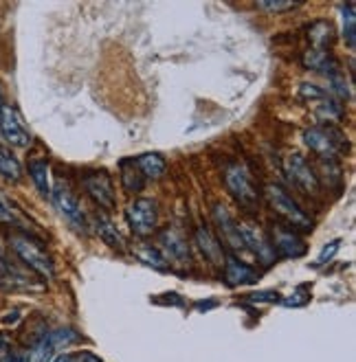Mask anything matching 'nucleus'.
<instances>
[{
	"instance_id": "1",
	"label": "nucleus",
	"mask_w": 356,
	"mask_h": 362,
	"mask_svg": "<svg viewBox=\"0 0 356 362\" xmlns=\"http://www.w3.org/2000/svg\"><path fill=\"white\" fill-rule=\"evenodd\" d=\"M266 200H268V205L271 209L280 215L284 222L288 224V229L292 231H312V219L310 215L299 207V203L280 185H268L266 191H264Z\"/></svg>"
},
{
	"instance_id": "2",
	"label": "nucleus",
	"mask_w": 356,
	"mask_h": 362,
	"mask_svg": "<svg viewBox=\"0 0 356 362\" xmlns=\"http://www.w3.org/2000/svg\"><path fill=\"white\" fill-rule=\"evenodd\" d=\"M225 185L237 207H242L249 213L260 209V191H257L251 171L242 163H231L225 167Z\"/></svg>"
},
{
	"instance_id": "3",
	"label": "nucleus",
	"mask_w": 356,
	"mask_h": 362,
	"mask_svg": "<svg viewBox=\"0 0 356 362\" xmlns=\"http://www.w3.org/2000/svg\"><path fill=\"white\" fill-rule=\"evenodd\" d=\"M304 143L321 160H336V156H341L348 150L345 134L339 128H334L332 123L308 128L304 132Z\"/></svg>"
},
{
	"instance_id": "4",
	"label": "nucleus",
	"mask_w": 356,
	"mask_h": 362,
	"mask_svg": "<svg viewBox=\"0 0 356 362\" xmlns=\"http://www.w3.org/2000/svg\"><path fill=\"white\" fill-rule=\"evenodd\" d=\"M9 246L16 253V257L23 261V264L29 270H33L35 274L44 277V279H53L55 277V264H53L51 255L40 244H35L31 237H27V235H11L9 237Z\"/></svg>"
},
{
	"instance_id": "5",
	"label": "nucleus",
	"mask_w": 356,
	"mask_h": 362,
	"mask_svg": "<svg viewBox=\"0 0 356 362\" xmlns=\"http://www.w3.org/2000/svg\"><path fill=\"white\" fill-rule=\"evenodd\" d=\"M51 198H53V205L59 211V215H62L77 233H86L88 231L86 213H84L82 205H79V200L75 198V193L64 183H57L51 189Z\"/></svg>"
},
{
	"instance_id": "6",
	"label": "nucleus",
	"mask_w": 356,
	"mask_h": 362,
	"mask_svg": "<svg viewBox=\"0 0 356 362\" xmlns=\"http://www.w3.org/2000/svg\"><path fill=\"white\" fill-rule=\"evenodd\" d=\"M126 219L134 235L138 237L152 235L158 224V207L150 198H136L126 209Z\"/></svg>"
},
{
	"instance_id": "7",
	"label": "nucleus",
	"mask_w": 356,
	"mask_h": 362,
	"mask_svg": "<svg viewBox=\"0 0 356 362\" xmlns=\"http://www.w3.org/2000/svg\"><path fill=\"white\" fill-rule=\"evenodd\" d=\"M237 231H240V237H242V244L244 248H249L260 264L264 266H273L275 264V251L271 246V239L268 235L257 227L255 222H249V219H242V222H237Z\"/></svg>"
},
{
	"instance_id": "8",
	"label": "nucleus",
	"mask_w": 356,
	"mask_h": 362,
	"mask_svg": "<svg viewBox=\"0 0 356 362\" xmlns=\"http://www.w3.org/2000/svg\"><path fill=\"white\" fill-rule=\"evenodd\" d=\"M284 169L297 189H302L308 195H319L321 191L319 176H316V171L310 167V163L302 154H290L284 163Z\"/></svg>"
},
{
	"instance_id": "9",
	"label": "nucleus",
	"mask_w": 356,
	"mask_h": 362,
	"mask_svg": "<svg viewBox=\"0 0 356 362\" xmlns=\"http://www.w3.org/2000/svg\"><path fill=\"white\" fill-rule=\"evenodd\" d=\"M0 136H3L11 147H29L31 132L25 126V119L13 106H5L0 110Z\"/></svg>"
},
{
	"instance_id": "10",
	"label": "nucleus",
	"mask_w": 356,
	"mask_h": 362,
	"mask_svg": "<svg viewBox=\"0 0 356 362\" xmlns=\"http://www.w3.org/2000/svg\"><path fill=\"white\" fill-rule=\"evenodd\" d=\"M84 189L86 193L99 205L104 211H114L117 209V193L114 185L106 171H93L84 178Z\"/></svg>"
},
{
	"instance_id": "11",
	"label": "nucleus",
	"mask_w": 356,
	"mask_h": 362,
	"mask_svg": "<svg viewBox=\"0 0 356 362\" xmlns=\"http://www.w3.org/2000/svg\"><path fill=\"white\" fill-rule=\"evenodd\" d=\"M271 246L275 251L277 257H286V259H297L306 255V241L297 235V231L288 229V227H282V224H275L273 227V233H271Z\"/></svg>"
},
{
	"instance_id": "12",
	"label": "nucleus",
	"mask_w": 356,
	"mask_h": 362,
	"mask_svg": "<svg viewBox=\"0 0 356 362\" xmlns=\"http://www.w3.org/2000/svg\"><path fill=\"white\" fill-rule=\"evenodd\" d=\"M260 279V272H257L253 266L244 264L235 255H227L225 257V281L227 286L235 288V286H253Z\"/></svg>"
},
{
	"instance_id": "13",
	"label": "nucleus",
	"mask_w": 356,
	"mask_h": 362,
	"mask_svg": "<svg viewBox=\"0 0 356 362\" xmlns=\"http://www.w3.org/2000/svg\"><path fill=\"white\" fill-rule=\"evenodd\" d=\"M213 222H215L218 231H220L222 241L229 248H233V251H242L244 248L240 231H237V219H233L231 213L222 205L213 207Z\"/></svg>"
},
{
	"instance_id": "14",
	"label": "nucleus",
	"mask_w": 356,
	"mask_h": 362,
	"mask_svg": "<svg viewBox=\"0 0 356 362\" xmlns=\"http://www.w3.org/2000/svg\"><path fill=\"white\" fill-rule=\"evenodd\" d=\"M161 248H163L161 253H165L163 257L172 259L174 264H181V266L189 264V246H187L185 237L178 231L167 229L161 233Z\"/></svg>"
},
{
	"instance_id": "15",
	"label": "nucleus",
	"mask_w": 356,
	"mask_h": 362,
	"mask_svg": "<svg viewBox=\"0 0 356 362\" xmlns=\"http://www.w3.org/2000/svg\"><path fill=\"white\" fill-rule=\"evenodd\" d=\"M196 244L201 246L205 259L209 261L211 266H218V268H222L225 266V251H222V244H220V239H218L207 227H198L196 229Z\"/></svg>"
},
{
	"instance_id": "16",
	"label": "nucleus",
	"mask_w": 356,
	"mask_h": 362,
	"mask_svg": "<svg viewBox=\"0 0 356 362\" xmlns=\"http://www.w3.org/2000/svg\"><path fill=\"white\" fill-rule=\"evenodd\" d=\"M302 64L310 71H319V73H326V75H332L339 71L336 66L334 57L330 55V51H316V49H310L304 53L302 57Z\"/></svg>"
},
{
	"instance_id": "17",
	"label": "nucleus",
	"mask_w": 356,
	"mask_h": 362,
	"mask_svg": "<svg viewBox=\"0 0 356 362\" xmlns=\"http://www.w3.org/2000/svg\"><path fill=\"white\" fill-rule=\"evenodd\" d=\"M308 42L316 51H328L334 42V27L328 20H316V23L308 29Z\"/></svg>"
},
{
	"instance_id": "18",
	"label": "nucleus",
	"mask_w": 356,
	"mask_h": 362,
	"mask_svg": "<svg viewBox=\"0 0 356 362\" xmlns=\"http://www.w3.org/2000/svg\"><path fill=\"white\" fill-rule=\"evenodd\" d=\"M95 231H97L99 237L104 239V244H108L110 248H117V251H124L126 248L124 235L117 231V227L110 222L106 215H97L95 217Z\"/></svg>"
},
{
	"instance_id": "19",
	"label": "nucleus",
	"mask_w": 356,
	"mask_h": 362,
	"mask_svg": "<svg viewBox=\"0 0 356 362\" xmlns=\"http://www.w3.org/2000/svg\"><path fill=\"white\" fill-rule=\"evenodd\" d=\"M29 176L33 180L35 189L42 195H51V178H49V163L44 158L29 160Z\"/></svg>"
},
{
	"instance_id": "20",
	"label": "nucleus",
	"mask_w": 356,
	"mask_h": 362,
	"mask_svg": "<svg viewBox=\"0 0 356 362\" xmlns=\"http://www.w3.org/2000/svg\"><path fill=\"white\" fill-rule=\"evenodd\" d=\"M121 185L130 193L141 191L143 185H146V176L141 174V169L136 167L134 158H128V160H124V163H121Z\"/></svg>"
},
{
	"instance_id": "21",
	"label": "nucleus",
	"mask_w": 356,
	"mask_h": 362,
	"mask_svg": "<svg viewBox=\"0 0 356 362\" xmlns=\"http://www.w3.org/2000/svg\"><path fill=\"white\" fill-rule=\"evenodd\" d=\"M0 176L9 180V183H18L23 178V165H20V160L5 145H0Z\"/></svg>"
},
{
	"instance_id": "22",
	"label": "nucleus",
	"mask_w": 356,
	"mask_h": 362,
	"mask_svg": "<svg viewBox=\"0 0 356 362\" xmlns=\"http://www.w3.org/2000/svg\"><path fill=\"white\" fill-rule=\"evenodd\" d=\"M134 160H136V167L141 169V174L148 178H161L167 169V163L161 154H143Z\"/></svg>"
},
{
	"instance_id": "23",
	"label": "nucleus",
	"mask_w": 356,
	"mask_h": 362,
	"mask_svg": "<svg viewBox=\"0 0 356 362\" xmlns=\"http://www.w3.org/2000/svg\"><path fill=\"white\" fill-rule=\"evenodd\" d=\"M134 257L141 261V264L150 266V268H156V270H165L167 268V259L163 257V253L158 248H152L148 244H141L134 248Z\"/></svg>"
},
{
	"instance_id": "24",
	"label": "nucleus",
	"mask_w": 356,
	"mask_h": 362,
	"mask_svg": "<svg viewBox=\"0 0 356 362\" xmlns=\"http://www.w3.org/2000/svg\"><path fill=\"white\" fill-rule=\"evenodd\" d=\"M354 3L350 5H343L341 7V13H343V40L350 51H354V44H356V18H354Z\"/></svg>"
},
{
	"instance_id": "25",
	"label": "nucleus",
	"mask_w": 356,
	"mask_h": 362,
	"mask_svg": "<svg viewBox=\"0 0 356 362\" xmlns=\"http://www.w3.org/2000/svg\"><path fill=\"white\" fill-rule=\"evenodd\" d=\"M47 338H49V343H51L53 351H59V349H66V347H71L73 343H77L79 334H77L75 330H71V327H62V330L49 332Z\"/></svg>"
},
{
	"instance_id": "26",
	"label": "nucleus",
	"mask_w": 356,
	"mask_h": 362,
	"mask_svg": "<svg viewBox=\"0 0 356 362\" xmlns=\"http://www.w3.org/2000/svg\"><path fill=\"white\" fill-rule=\"evenodd\" d=\"M316 114H319L321 119H328V123L332 119H341V114H343V108L334 102V99H328V97H324L321 99V106H316Z\"/></svg>"
},
{
	"instance_id": "27",
	"label": "nucleus",
	"mask_w": 356,
	"mask_h": 362,
	"mask_svg": "<svg viewBox=\"0 0 356 362\" xmlns=\"http://www.w3.org/2000/svg\"><path fill=\"white\" fill-rule=\"evenodd\" d=\"M257 7L264 9V11L277 13V11H292V9L299 7V3H282V0H260V3H257Z\"/></svg>"
},
{
	"instance_id": "28",
	"label": "nucleus",
	"mask_w": 356,
	"mask_h": 362,
	"mask_svg": "<svg viewBox=\"0 0 356 362\" xmlns=\"http://www.w3.org/2000/svg\"><path fill=\"white\" fill-rule=\"evenodd\" d=\"M244 298L249 301V303H277V301H282V294L280 292H273V290H264V292L247 294Z\"/></svg>"
},
{
	"instance_id": "29",
	"label": "nucleus",
	"mask_w": 356,
	"mask_h": 362,
	"mask_svg": "<svg viewBox=\"0 0 356 362\" xmlns=\"http://www.w3.org/2000/svg\"><path fill=\"white\" fill-rule=\"evenodd\" d=\"M330 77V84H332V88H334V95H339V99H348L350 97V88H348V82H345V77L336 71V73H332V75H328Z\"/></svg>"
},
{
	"instance_id": "30",
	"label": "nucleus",
	"mask_w": 356,
	"mask_h": 362,
	"mask_svg": "<svg viewBox=\"0 0 356 362\" xmlns=\"http://www.w3.org/2000/svg\"><path fill=\"white\" fill-rule=\"evenodd\" d=\"M339 246H341V239H332L330 244H326L324 251L319 253V257H316V266H326V261H330V259L336 255Z\"/></svg>"
},
{
	"instance_id": "31",
	"label": "nucleus",
	"mask_w": 356,
	"mask_h": 362,
	"mask_svg": "<svg viewBox=\"0 0 356 362\" xmlns=\"http://www.w3.org/2000/svg\"><path fill=\"white\" fill-rule=\"evenodd\" d=\"M16 213L9 209V205L5 203L3 198H0V224H16Z\"/></svg>"
},
{
	"instance_id": "32",
	"label": "nucleus",
	"mask_w": 356,
	"mask_h": 362,
	"mask_svg": "<svg viewBox=\"0 0 356 362\" xmlns=\"http://www.w3.org/2000/svg\"><path fill=\"white\" fill-rule=\"evenodd\" d=\"M308 298H310V294H302V290H299L297 294H290V296L284 301V306H288V308H297V306L308 303Z\"/></svg>"
},
{
	"instance_id": "33",
	"label": "nucleus",
	"mask_w": 356,
	"mask_h": 362,
	"mask_svg": "<svg viewBox=\"0 0 356 362\" xmlns=\"http://www.w3.org/2000/svg\"><path fill=\"white\" fill-rule=\"evenodd\" d=\"M13 349H11V345H9V340H5L3 345H0V362H11L13 360Z\"/></svg>"
},
{
	"instance_id": "34",
	"label": "nucleus",
	"mask_w": 356,
	"mask_h": 362,
	"mask_svg": "<svg viewBox=\"0 0 356 362\" xmlns=\"http://www.w3.org/2000/svg\"><path fill=\"white\" fill-rule=\"evenodd\" d=\"M77 362H104V360H99L95 354H90V351H82L77 356Z\"/></svg>"
},
{
	"instance_id": "35",
	"label": "nucleus",
	"mask_w": 356,
	"mask_h": 362,
	"mask_svg": "<svg viewBox=\"0 0 356 362\" xmlns=\"http://www.w3.org/2000/svg\"><path fill=\"white\" fill-rule=\"evenodd\" d=\"M51 362H77V356H71V354H59V356H55Z\"/></svg>"
},
{
	"instance_id": "36",
	"label": "nucleus",
	"mask_w": 356,
	"mask_h": 362,
	"mask_svg": "<svg viewBox=\"0 0 356 362\" xmlns=\"http://www.w3.org/2000/svg\"><path fill=\"white\" fill-rule=\"evenodd\" d=\"M20 312H9L5 318H3V323H18V320H20V316H18Z\"/></svg>"
},
{
	"instance_id": "37",
	"label": "nucleus",
	"mask_w": 356,
	"mask_h": 362,
	"mask_svg": "<svg viewBox=\"0 0 356 362\" xmlns=\"http://www.w3.org/2000/svg\"><path fill=\"white\" fill-rule=\"evenodd\" d=\"M5 108V95H3V86H0V110Z\"/></svg>"
},
{
	"instance_id": "38",
	"label": "nucleus",
	"mask_w": 356,
	"mask_h": 362,
	"mask_svg": "<svg viewBox=\"0 0 356 362\" xmlns=\"http://www.w3.org/2000/svg\"><path fill=\"white\" fill-rule=\"evenodd\" d=\"M5 340H7V338H5L3 334H0V345H3V343H5Z\"/></svg>"
},
{
	"instance_id": "39",
	"label": "nucleus",
	"mask_w": 356,
	"mask_h": 362,
	"mask_svg": "<svg viewBox=\"0 0 356 362\" xmlns=\"http://www.w3.org/2000/svg\"><path fill=\"white\" fill-rule=\"evenodd\" d=\"M0 286H3V281H0Z\"/></svg>"
}]
</instances>
